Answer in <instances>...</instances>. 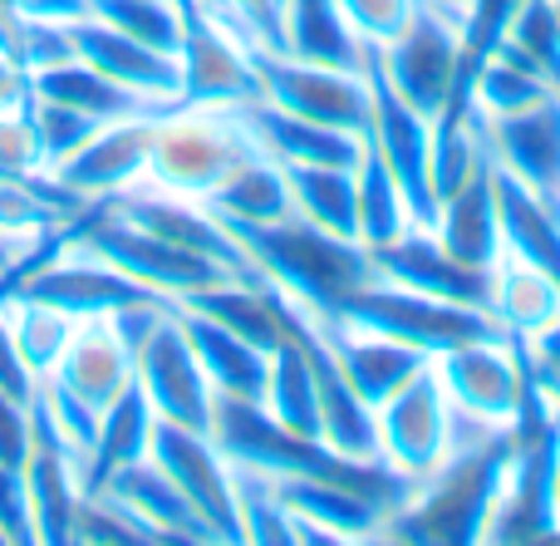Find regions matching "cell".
Returning <instances> with one entry per match:
<instances>
[{"label":"cell","instance_id":"1","mask_svg":"<svg viewBox=\"0 0 560 546\" xmlns=\"http://www.w3.org/2000/svg\"><path fill=\"white\" fill-rule=\"evenodd\" d=\"M516 458L512 423L487 429L482 443L467 453H447L423 483H413L404 502L384 518L378 537L388 542H418V546H477L487 542L497 502L506 492Z\"/></svg>","mask_w":560,"mask_h":546},{"label":"cell","instance_id":"2","mask_svg":"<svg viewBox=\"0 0 560 546\" xmlns=\"http://www.w3.org/2000/svg\"><path fill=\"white\" fill-rule=\"evenodd\" d=\"M232 236L246 246L252 266L266 281L280 286L290 301H300L315 315H329L349 291L374 281L369 246L335 232H319L315 222H305L295 212L266 226H232Z\"/></svg>","mask_w":560,"mask_h":546},{"label":"cell","instance_id":"3","mask_svg":"<svg viewBox=\"0 0 560 546\" xmlns=\"http://www.w3.org/2000/svg\"><path fill=\"white\" fill-rule=\"evenodd\" d=\"M69 242L94 252L98 262H108L114 271H124L128 281L148 286L163 301H187L197 291H212V286L236 281L222 262L202 252H187V246L167 242V236L138 226L133 217H124L114 202H94L74 226H69Z\"/></svg>","mask_w":560,"mask_h":546},{"label":"cell","instance_id":"4","mask_svg":"<svg viewBox=\"0 0 560 546\" xmlns=\"http://www.w3.org/2000/svg\"><path fill=\"white\" fill-rule=\"evenodd\" d=\"M319 321H339V325H354V330L388 335V340H398V345L423 350L428 360L443 350H457V345H472V340H506L502 321H497L492 311L438 301V295L408 291V286L378 281V276L369 286H359V291H349L345 301L329 315H319Z\"/></svg>","mask_w":560,"mask_h":546},{"label":"cell","instance_id":"5","mask_svg":"<svg viewBox=\"0 0 560 546\" xmlns=\"http://www.w3.org/2000/svg\"><path fill=\"white\" fill-rule=\"evenodd\" d=\"M256 143L242 128L236 108H163L153 128V163H148V183L163 193L207 197L222 187V177L232 173L242 158H252Z\"/></svg>","mask_w":560,"mask_h":546},{"label":"cell","instance_id":"6","mask_svg":"<svg viewBox=\"0 0 560 546\" xmlns=\"http://www.w3.org/2000/svg\"><path fill=\"white\" fill-rule=\"evenodd\" d=\"M256 74H261V98L310 124L339 128V133L364 138L369 128V79L364 69H329L310 59L280 55V49L252 45Z\"/></svg>","mask_w":560,"mask_h":546},{"label":"cell","instance_id":"7","mask_svg":"<svg viewBox=\"0 0 560 546\" xmlns=\"http://www.w3.org/2000/svg\"><path fill=\"white\" fill-rule=\"evenodd\" d=\"M364 79H369V128L364 138L378 148V158L388 163L394 183L404 187L408 222L433 226L438 222V197H433V124L418 114L413 104L388 89V79L378 74L374 49H364Z\"/></svg>","mask_w":560,"mask_h":546},{"label":"cell","instance_id":"8","mask_svg":"<svg viewBox=\"0 0 560 546\" xmlns=\"http://www.w3.org/2000/svg\"><path fill=\"white\" fill-rule=\"evenodd\" d=\"M183 45H177V69H183V108H242L261 98V74H256L252 45L236 30H226L202 5L183 0ZM173 104V108H177Z\"/></svg>","mask_w":560,"mask_h":546},{"label":"cell","instance_id":"9","mask_svg":"<svg viewBox=\"0 0 560 546\" xmlns=\"http://www.w3.org/2000/svg\"><path fill=\"white\" fill-rule=\"evenodd\" d=\"M374 429L378 458L394 473H404L408 483H423L453 453V404H447V390L438 380L433 360H428L423 374H413L404 390L378 404Z\"/></svg>","mask_w":560,"mask_h":546},{"label":"cell","instance_id":"10","mask_svg":"<svg viewBox=\"0 0 560 546\" xmlns=\"http://www.w3.org/2000/svg\"><path fill=\"white\" fill-rule=\"evenodd\" d=\"M369 49H374V65L388 79V89L433 124L457 84V59H463L457 25H447L438 10L413 5L408 25L388 45H369Z\"/></svg>","mask_w":560,"mask_h":546},{"label":"cell","instance_id":"11","mask_svg":"<svg viewBox=\"0 0 560 546\" xmlns=\"http://www.w3.org/2000/svg\"><path fill=\"white\" fill-rule=\"evenodd\" d=\"M148 458L183 488V498L197 508V518L212 527L217 542H242V518H236V483L226 453L212 443V433L183 429V423H153Z\"/></svg>","mask_w":560,"mask_h":546},{"label":"cell","instance_id":"12","mask_svg":"<svg viewBox=\"0 0 560 546\" xmlns=\"http://www.w3.org/2000/svg\"><path fill=\"white\" fill-rule=\"evenodd\" d=\"M153 128H158V114L98 124L94 133H89L59 167H49V173H55L84 207L114 202V197L133 193L138 183H148V163H153Z\"/></svg>","mask_w":560,"mask_h":546},{"label":"cell","instance_id":"13","mask_svg":"<svg viewBox=\"0 0 560 546\" xmlns=\"http://www.w3.org/2000/svg\"><path fill=\"white\" fill-rule=\"evenodd\" d=\"M433 370L447 390L453 414H467L482 429H502L522 404V355L512 340H472L433 355Z\"/></svg>","mask_w":560,"mask_h":546},{"label":"cell","instance_id":"14","mask_svg":"<svg viewBox=\"0 0 560 546\" xmlns=\"http://www.w3.org/2000/svg\"><path fill=\"white\" fill-rule=\"evenodd\" d=\"M369 262H374L378 281L408 286V291L438 295V301L453 305H472V311H492V271L457 262L433 236V226H408L394 242L369 246Z\"/></svg>","mask_w":560,"mask_h":546},{"label":"cell","instance_id":"15","mask_svg":"<svg viewBox=\"0 0 560 546\" xmlns=\"http://www.w3.org/2000/svg\"><path fill=\"white\" fill-rule=\"evenodd\" d=\"M482 143L506 177L560 212V89L522 114L482 118Z\"/></svg>","mask_w":560,"mask_h":546},{"label":"cell","instance_id":"16","mask_svg":"<svg viewBox=\"0 0 560 546\" xmlns=\"http://www.w3.org/2000/svg\"><path fill=\"white\" fill-rule=\"evenodd\" d=\"M69 39H74V55L84 65H94L98 74L118 79L124 89H133L138 98H148L153 108H173L177 94H183V69H177V55H163V49L143 45V39L124 35V30L104 25L98 15H79L69 20Z\"/></svg>","mask_w":560,"mask_h":546},{"label":"cell","instance_id":"17","mask_svg":"<svg viewBox=\"0 0 560 546\" xmlns=\"http://www.w3.org/2000/svg\"><path fill=\"white\" fill-rule=\"evenodd\" d=\"M20 473H25V492H30L35 546H69L74 542L79 508H84V498H89L84 463L35 423V439H30V453H25V463H20Z\"/></svg>","mask_w":560,"mask_h":546},{"label":"cell","instance_id":"18","mask_svg":"<svg viewBox=\"0 0 560 546\" xmlns=\"http://www.w3.org/2000/svg\"><path fill=\"white\" fill-rule=\"evenodd\" d=\"M49 380L65 384L74 399H84L94 414H104L118 394L133 384V350L118 335L114 315H89L74 325L59 364L49 370Z\"/></svg>","mask_w":560,"mask_h":546},{"label":"cell","instance_id":"19","mask_svg":"<svg viewBox=\"0 0 560 546\" xmlns=\"http://www.w3.org/2000/svg\"><path fill=\"white\" fill-rule=\"evenodd\" d=\"M433 236L457 256V262L492 271L502 256V217H497V163L482 143L477 167L438 202V222Z\"/></svg>","mask_w":560,"mask_h":546},{"label":"cell","instance_id":"20","mask_svg":"<svg viewBox=\"0 0 560 546\" xmlns=\"http://www.w3.org/2000/svg\"><path fill=\"white\" fill-rule=\"evenodd\" d=\"M310 315H315V311H310ZM315 321H319V315H315ZM319 330H325L339 374H345L349 390H354L369 409H378L388 394H398L408 380H413V374L428 370V355L423 350L398 345V340H388V335L354 330V325H339V321H319Z\"/></svg>","mask_w":560,"mask_h":546},{"label":"cell","instance_id":"21","mask_svg":"<svg viewBox=\"0 0 560 546\" xmlns=\"http://www.w3.org/2000/svg\"><path fill=\"white\" fill-rule=\"evenodd\" d=\"M98 492H104V498H114L118 508L138 522V527H148V537H153V542H197V546L217 542L212 527H207V522L197 518L192 502L183 498V488H177V483L167 478L153 458L128 463V468L114 473V478H108Z\"/></svg>","mask_w":560,"mask_h":546},{"label":"cell","instance_id":"22","mask_svg":"<svg viewBox=\"0 0 560 546\" xmlns=\"http://www.w3.org/2000/svg\"><path fill=\"white\" fill-rule=\"evenodd\" d=\"M242 128L252 133V143L261 148L276 163H329V167H354L364 138L339 133V128L310 124V118H295L285 108L266 104V98H252V104L236 108Z\"/></svg>","mask_w":560,"mask_h":546},{"label":"cell","instance_id":"23","mask_svg":"<svg viewBox=\"0 0 560 546\" xmlns=\"http://www.w3.org/2000/svg\"><path fill=\"white\" fill-rule=\"evenodd\" d=\"M177 321H183L187 340H192L197 360H202L207 380H212V394L222 399H256L266 394V374H271V350L242 340L236 330H226L222 321L192 311V305H177Z\"/></svg>","mask_w":560,"mask_h":546},{"label":"cell","instance_id":"24","mask_svg":"<svg viewBox=\"0 0 560 546\" xmlns=\"http://www.w3.org/2000/svg\"><path fill=\"white\" fill-rule=\"evenodd\" d=\"M497 217H502V252L536 266L560 286V212L526 193L516 177L497 167Z\"/></svg>","mask_w":560,"mask_h":546},{"label":"cell","instance_id":"25","mask_svg":"<svg viewBox=\"0 0 560 546\" xmlns=\"http://www.w3.org/2000/svg\"><path fill=\"white\" fill-rule=\"evenodd\" d=\"M30 94L55 98V104L74 108V114L94 118V124H114V118H138V114H163L148 98H138L133 89H124L118 79L98 74L84 59H65V65H49L39 74H30Z\"/></svg>","mask_w":560,"mask_h":546},{"label":"cell","instance_id":"26","mask_svg":"<svg viewBox=\"0 0 560 546\" xmlns=\"http://www.w3.org/2000/svg\"><path fill=\"white\" fill-rule=\"evenodd\" d=\"M202 207L212 217H222L226 226H266V222H280V217L295 212L285 167H280L276 158H266L261 148H256L252 158H242Z\"/></svg>","mask_w":560,"mask_h":546},{"label":"cell","instance_id":"27","mask_svg":"<svg viewBox=\"0 0 560 546\" xmlns=\"http://www.w3.org/2000/svg\"><path fill=\"white\" fill-rule=\"evenodd\" d=\"M276 492L295 518L315 522V527L335 532L339 542H369L384 532L388 508H378L374 498L339 483H319V478H276Z\"/></svg>","mask_w":560,"mask_h":546},{"label":"cell","instance_id":"28","mask_svg":"<svg viewBox=\"0 0 560 546\" xmlns=\"http://www.w3.org/2000/svg\"><path fill=\"white\" fill-rule=\"evenodd\" d=\"M285 45L280 55L310 59V65H329V69H364V39L349 30L339 0H285Z\"/></svg>","mask_w":560,"mask_h":546},{"label":"cell","instance_id":"29","mask_svg":"<svg viewBox=\"0 0 560 546\" xmlns=\"http://www.w3.org/2000/svg\"><path fill=\"white\" fill-rule=\"evenodd\" d=\"M153 404L143 399L138 384H128L104 414H98V433H94V449L84 458V488L98 492L114 473H124L128 463L148 458V443H153Z\"/></svg>","mask_w":560,"mask_h":546},{"label":"cell","instance_id":"30","mask_svg":"<svg viewBox=\"0 0 560 546\" xmlns=\"http://www.w3.org/2000/svg\"><path fill=\"white\" fill-rule=\"evenodd\" d=\"M492 315L502 321L506 340H532L560 315V286L502 252L492 266Z\"/></svg>","mask_w":560,"mask_h":546},{"label":"cell","instance_id":"31","mask_svg":"<svg viewBox=\"0 0 560 546\" xmlns=\"http://www.w3.org/2000/svg\"><path fill=\"white\" fill-rule=\"evenodd\" d=\"M290 183V202L295 217L315 222L319 232H335L359 242V217H354V167H329V163H280Z\"/></svg>","mask_w":560,"mask_h":546},{"label":"cell","instance_id":"32","mask_svg":"<svg viewBox=\"0 0 560 546\" xmlns=\"http://www.w3.org/2000/svg\"><path fill=\"white\" fill-rule=\"evenodd\" d=\"M261 409L271 414L276 423H285V429L310 433V439H325V429H319V384H315V364H310L305 345L290 340V335L271 350V374H266Z\"/></svg>","mask_w":560,"mask_h":546},{"label":"cell","instance_id":"33","mask_svg":"<svg viewBox=\"0 0 560 546\" xmlns=\"http://www.w3.org/2000/svg\"><path fill=\"white\" fill-rule=\"evenodd\" d=\"M0 315H5V325H10V340L20 345V355L30 360V370H35L39 380L59 364V355H65L69 335H74V325H79V315L59 311L55 301L30 295V291H0Z\"/></svg>","mask_w":560,"mask_h":546},{"label":"cell","instance_id":"34","mask_svg":"<svg viewBox=\"0 0 560 546\" xmlns=\"http://www.w3.org/2000/svg\"><path fill=\"white\" fill-rule=\"evenodd\" d=\"M354 217H359V246H384L394 236H404L408 226V202L404 187L394 183L388 163L378 158V148L364 138L354 163Z\"/></svg>","mask_w":560,"mask_h":546},{"label":"cell","instance_id":"35","mask_svg":"<svg viewBox=\"0 0 560 546\" xmlns=\"http://www.w3.org/2000/svg\"><path fill=\"white\" fill-rule=\"evenodd\" d=\"M556 89H560L556 79H546L536 65H526L522 55H512V49L502 45L482 69H477L472 94H477V108H482L487 118H497V114H522V108L551 98Z\"/></svg>","mask_w":560,"mask_h":546},{"label":"cell","instance_id":"36","mask_svg":"<svg viewBox=\"0 0 560 546\" xmlns=\"http://www.w3.org/2000/svg\"><path fill=\"white\" fill-rule=\"evenodd\" d=\"M232 483H236V518H242V542L295 546V537H290V508L280 502L271 473L236 468V463H232Z\"/></svg>","mask_w":560,"mask_h":546},{"label":"cell","instance_id":"37","mask_svg":"<svg viewBox=\"0 0 560 546\" xmlns=\"http://www.w3.org/2000/svg\"><path fill=\"white\" fill-rule=\"evenodd\" d=\"M89 15L163 49V55H177V45H183V0H98V5H89Z\"/></svg>","mask_w":560,"mask_h":546},{"label":"cell","instance_id":"38","mask_svg":"<svg viewBox=\"0 0 560 546\" xmlns=\"http://www.w3.org/2000/svg\"><path fill=\"white\" fill-rule=\"evenodd\" d=\"M25 114H30V124H35L39 148H45V163H49V167H59V163H65V158L74 153V148L98 128L94 118L74 114V108L55 104V98H39V94L25 98Z\"/></svg>","mask_w":560,"mask_h":546},{"label":"cell","instance_id":"39","mask_svg":"<svg viewBox=\"0 0 560 546\" xmlns=\"http://www.w3.org/2000/svg\"><path fill=\"white\" fill-rule=\"evenodd\" d=\"M39 173H49V163L25 104L0 108V177H39Z\"/></svg>","mask_w":560,"mask_h":546},{"label":"cell","instance_id":"40","mask_svg":"<svg viewBox=\"0 0 560 546\" xmlns=\"http://www.w3.org/2000/svg\"><path fill=\"white\" fill-rule=\"evenodd\" d=\"M413 5H418V0H339L349 30H354L364 45H388V39L408 25Z\"/></svg>","mask_w":560,"mask_h":546},{"label":"cell","instance_id":"41","mask_svg":"<svg viewBox=\"0 0 560 546\" xmlns=\"http://www.w3.org/2000/svg\"><path fill=\"white\" fill-rule=\"evenodd\" d=\"M0 546H35L30 492L20 463H0Z\"/></svg>","mask_w":560,"mask_h":546},{"label":"cell","instance_id":"42","mask_svg":"<svg viewBox=\"0 0 560 546\" xmlns=\"http://www.w3.org/2000/svg\"><path fill=\"white\" fill-rule=\"evenodd\" d=\"M30 439H35V414H30V404L0 390V463H25Z\"/></svg>","mask_w":560,"mask_h":546},{"label":"cell","instance_id":"43","mask_svg":"<svg viewBox=\"0 0 560 546\" xmlns=\"http://www.w3.org/2000/svg\"><path fill=\"white\" fill-rule=\"evenodd\" d=\"M0 390L15 394V399H25V404H35V390H39V374L30 370V360L20 355V345L10 340L5 315H0Z\"/></svg>","mask_w":560,"mask_h":546},{"label":"cell","instance_id":"44","mask_svg":"<svg viewBox=\"0 0 560 546\" xmlns=\"http://www.w3.org/2000/svg\"><path fill=\"white\" fill-rule=\"evenodd\" d=\"M10 15H25V20H79L89 15L84 0H10Z\"/></svg>","mask_w":560,"mask_h":546},{"label":"cell","instance_id":"45","mask_svg":"<svg viewBox=\"0 0 560 546\" xmlns=\"http://www.w3.org/2000/svg\"><path fill=\"white\" fill-rule=\"evenodd\" d=\"M30 98V74L5 45H0V108H15Z\"/></svg>","mask_w":560,"mask_h":546},{"label":"cell","instance_id":"46","mask_svg":"<svg viewBox=\"0 0 560 546\" xmlns=\"http://www.w3.org/2000/svg\"><path fill=\"white\" fill-rule=\"evenodd\" d=\"M551 508H556V532H560V458H556V483H551Z\"/></svg>","mask_w":560,"mask_h":546},{"label":"cell","instance_id":"47","mask_svg":"<svg viewBox=\"0 0 560 546\" xmlns=\"http://www.w3.org/2000/svg\"><path fill=\"white\" fill-rule=\"evenodd\" d=\"M447 5H457V10H467V5H472V0H447Z\"/></svg>","mask_w":560,"mask_h":546},{"label":"cell","instance_id":"48","mask_svg":"<svg viewBox=\"0 0 560 546\" xmlns=\"http://www.w3.org/2000/svg\"><path fill=\"white\" fill-rule=\"evenodd\" d=\"M556 30H560V0H556Z\"/></svg>","mask_w":560,"mask_h":546},{"label":"cell","instance_id":"49","mask_svg":"<svg viewBox=\"0 0 560 546\" xmlns=\"http://www.w3.org/2000/svg\"><path fill=\"white\" fill-rule=\"evenodd\" d=\"M84 5H98V0H84Z\"/></svg>","mask_w":560,"mask_h":546}]
</instances>
